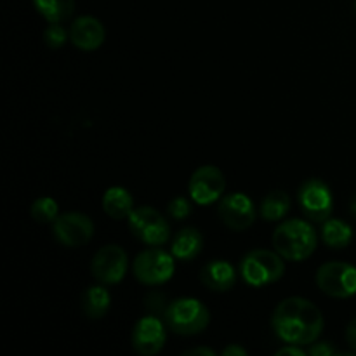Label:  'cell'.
Masks as SVG:
<instances>
[{
    "label": "cell",
    "mask_w": 356,
    "mask_h": 356,
    "mask_svg": "<svg viewBox=\"0 0 356 356\" xmlns=\"http://www.w3.org/2000/svg\"><path fill=\"white\" fill-rule=\"evenodd\" d=\"M323 315L316 305L299 296L284 299L271 315V327L285 344L308 346L323 332Z\"/></svg>",
    "instance_id": "cell-1"
},
{
    "label": "cell",
    "mask_w": 356,
    "mask_h": 356,
    "mask_svg": "<svg viewBox=\"0 0 356 356\" xmlns=\"http://www.w3.org/2000/svg\"><path fill=\"white\" fill-rule=\"evenodd\" d=\"M318 245L315 228L305 219H287L280 222L273 233V247L284 259L301 263L306 261Z\"/></svg>",
    "instance_id": "cell-2"
},
{
    "label": "cell",
    "mask_w": 356,
    "mask_h": 356,
    "mask_svg": "<svg viewBox=\"0 0 356 356\" xmlns=\"http://www.w3.org/2000/svg\"><path fill=\"white\" fill-rule=\"evenodd\" d=\"M167 327L179 336H197L211 323V312L202 301L195 298L174 299L163 313Z\"/></svg>",
    "instance_id": "cell-3"
},
{
    "label": "cell",
    "mask_w": 356,
    "mask_h": 356,
    "mask_svg": "<svg viewBox=\"0 0 356 356\" xmlns=\"http://www.w3.org/2000/svg\"><path fill=\"white\" fill-rule=\"evenodd\" d=\"M238 273L242 275L243 282L254 289L266 287L280 280L285 273L284 257L278 252L266 249L250 250L240 261Z\"/></svg>",
    "instance_id": "cell-4"
},
{
    "label": "cell",
    "mask_w": 356,
    "mask_h": 356,
    "mask_svg": "<svg viewBox=\"0 0 356 356\" xmlns=\"http://www.w3.org/2000/svg\"><path fill=\"white\" fill-rule=\"evenodd\" d=\"M174 271H176V257L172 256V252H165L159 247L139 252L132 264L136 280L145 285L165 284L174 277Z\"/></svg>",
    "instance_id": "cell-5"
},
{
    "label": "cell",
    "mask_w": 356,
    "mask_h": 356,
    "mask_svg": "<svg viewBox=\"0 0 356 356\" xmlns=\"http://www.w3.org/2000/svg\"><path fill=\"white\" fill-rule=\"evenodd\" d=\"M127 222L132 235L138 236L146 245H163L170 236V226L167 219L156 209L148 205L136 207L127 218Z\"/></svg>",
    "instance_id": "cell-6"
},
{
    "label": "cell",
    "mask_w": 356,
    "mask_h": 356,
    "mask_svg": "<svg viewBox=\"0 0 356 356\" xmlns=\"http://www.w3.org/2000/svg\"><path fill=\"white\" fill-rule=\"evenodd\" d=\"M316 285L329 298H353L356 294V266L341 261L322 264L316 271Z\"/></svg>",
    "instance_id": "cell-7"
},
{
    "label": "cell",
    "mask_w": 356,
    "mask_h": 356,
    "mask_svg": "<svg viewBox=\"0 0 356 356\" xmlns=\"http://www.w3.org/2000/svg\"><path fill=\"white\" fill-rule=\"evenodd\" d=\"M298 202L309 221L323 222L332 216L334 195L330 188L320 179H308L299 186Z\"/></svg>",
    "instance_id": "cell-8"
},
{
    "label": "cell",
    "mask_w": 356,
    "mask_h": 356,
    "mask_svg": "<svg viewBox=\"0 0 356 356\" xmlns=\"http://www.w3.org/2000/svg\"><path fill=\"white\" fill-rule=\"evenodd\" d=\"M226 190L225 174L216 165H202L191 174L188 191L190 198L197 205H211L214 202L221 200L222 193Z\"/></svg>",
    "instance_id": "cell-9"
},
{
    "label": "cell",
    "mask_w": 356,
    "mask_h": 356,
    "mask_svg": "<svg viewBox=\"0 0 356 356\" xmlns=\"http://www.w3.org/2000/svg\"><path fill=\"white\" fill-rule=\"evenodd\" d=\"M52 233L61 245L76 249V247L86 245L92 238L94 222L89 216L82 212H66V214L58 216V219L52 222Z\"/></svg>",
    "instance_id": "cell-10"
},
{
    "label": "cell",
    "mask_w": 356,
    "mask_h": 356,
    "mask_svg": "<svg viewBox=\"0 0 356 356\" xmlns=\"http://www.w3.org/2000/svg\"><path fill=\"white\" fill-rule=\"evenodd\" d=\"M127 266V252L120 245H104L94 254L90 270L97 282L103 285H115L124 280Z\"/></svg>",
    "instance_id": "cell-11"
},
{
    "label": "cell",
    "mask_w": 356,
    "mask_h": 356,
    "mask_svg": "<svg viewBox=\"0 0 356 356\" xmlns=\"http://www.w3.org/2000/svg\"><path fill=\"white\" fill-rule=\"evenodd\" d=\"M218 214L221 221L233 232H245L256 221V207L252 198L245 193L226 195L219 200Z\"/></svg>",
    "instance_id": "cell-12"
},
{
    "label": "cell",
    "mask_w": 356,
    "mask_h": 356,
    "mask_svg": "<svg viewBox=\"0 0 356 356\" xmlns=\"http://www.w3.org/2000/svg\"><path fill=\"white\" fill-rule=\"evenodd\" d=\"M167 323L159 316L146 315L138 320L132 330V346L143 356H153L163 350L167 341Z\"/></svg>",
    "instance_id": "cell-13"
},
{
    "label": "cell",
    "mask_w": 356,
    "mask_h": 356,
    "mask_svg": "<svg viewBox=\"0 0 356 356\" xmlns=\"http://www.w3.org/2000/svg\"><path fill=\"white\" fill-rule=\"evenodd\" d=\"M106 30L103 23L94 16H80L70 26V40L80 51H96L103 45Z\"/></svg>",
    "instance_id": "cell-14"
},
{
    "label": "cell",
    "mask_w": 356,
    "mask_h": 356,
    "mask_svg": "<svg viewBox=\"0 0 356 356\" xmlns=\"http://www.w3.org/2000/svg\"><path fill=\"white\" fill-rule=\"evenodd\" d=\"M200 282L212 292H228L236 284V270L229 261L212 259L202 268Z\"/></svg>",
    "instance_id": "cell-15"
},
{
    "label": "cell",
    "mask_w": 356,
    "mask_h": 356,
    "mask_svg": "<svg viewBox=\"0 0 356 356\" xmlns=\"http://www.w3.org/2000/svg\"><path fill=\"white\" fill-rule=\"evenodd\" d=\"M103 209L111 219H127L134 211V198L124 186H111L103 195Z\"/></svg>",
    "instance_id": "cell-16"
},
{
    "label": "cell",
    "mask_w": 356,
    "mask_h": 356,
    "mask_svg": "<svg viewBox=\"0 0 356 356\" xmlns=\"http://www.w3.org/2000/svg\"><path fill=\"white\" fill-rule=\"evenodd\" d=\"M204 249V236L197 228H183L170 245V252L177 261H191Z\"/></svg>",
    "instance_id": "cell-17"
},
{
    "label": "cell",
    "mask_w": 356,
    "mask_h": 356,
    "mask_svg": "<svg viewBox=\"0 0 356 356\" xmlns=\"http://www.w3.org/2000/svg\"><path fill=\"white\" fill-rule=\"evenodd\" d=\"M111 306V294L103 285H92L82 296V312L87 318L99 320Z\"/></svg>",
    "instance_id": "cell-18"
},
{
    "label": "cell",
    "mask_w": 356,
    "mask_h": 356,
    "mask_svg": "<svg viewBox=\"0 0 356 356\" xmlns=\"http://www.w3.org/2000/svg\"><path fill=\"white\" fill-rule=\"evenodd\" d=\"M353 240V229L343 219L329 218L322 222V242L330 249H346Z\"/></svg>",
    "instance_id": "cell-19"
},
{
    "label": "cell",
    "mask_w": 356,
    "mask_h": 356,
    "mask_svg": "<svg viewBox=\"0 0 356 356\" xmlns=\"http://www.w3.org/2000/svg\"><path fill=\"white\" fill-rule=\"evenodd\" d=\"M291 197L284 190H273L263 198L259 207V214L264 221H282L291 212Z\"/></svg>",
    "instance_id": "cell-20"
},
{
    "label": "cell",
    "mask_w": 356,
    "mask_h": 356,
    "mask_svg": "<svg viewBox=\"0 0 356 356\" xmlns=\"http://www.w3.org/2000/svg\"><path fill=\"white\" fill-rule=\"evenodd\" d=\"M33 6L49 23H63L75 10V0H33Z\"/></svg>",
    "instance_id": "cell-21"
},
{
    "label": "cell",
    "mask_w": 356,
    "mask_h": 356,
    "mask_svg": "<svg viewBox=\"0 0 356 356\" xmlns=\"http://www.w3.org/2000/svg\"><path fill=\"white\" fill-rule=\"evenodd\" d=\"M31 218L37 222L47 225V222H54L59 216L58 202L51 197H40L31 204L30 207Z\"/></svg>",
    "instance_id": "cell-22"
},
{
    "label": "cell",
    "mask_w": 356,
    "mask_h": 356,
    "mask_svg": "<svg viewBox=\"0 0 356 356\" xmlns=\"http://www.w3.org/2000/svg\"><path fill=\"white\" fill-rule=\"evenodd\" d=\"M44 40L51 49H59L68 40V31L61 23H49L44 31Z\"/></svg>",
    "instance_id": "cell-23"
},
{
    "label": "cell",
    "mask_w": 356,
    "mask_h": 356,
    "mask_svg": "<svg viewBox=\"0 0 356 356\" xmlns=\"http://www.w3.org/2000/svg\"><path fill=\"white\" fill-rule=\"evenodd\" d=\"M167 212L172 219L176 221H181V219H186L188 216L191 214V204L188 198L184 197H177L174 200H170L169 207H167Z\"/></svg>",
    "instance_id": "cell-24"
},
{
    "label": "cell",
    "mask_w": 356,
    "mask_h": 356,
    "mask_svg": "<svg viewBox=\"0 0 356 356\" xmlns=\"http://www.w3.org/2000/svg\"><path fill=\"white\" fill-rule=\"evenodd\" d=\"M308 353L312 356H330V355H336V348L329 343V341H323V343H313L312 348L308 350Z\"/></svg>",
    "instance_id": "cell-25"
},
{
    "label": "cell",
    "mask_w": 356,
    "mask_h": 356,
    "mask_svg": "<svg viewBox=\"0 0 356 356\" xmlns=\"http://www.w3.org/2000/svg\"><path fill=\"white\" fill-rule=\"evenodd\" d=\"M346 341L351 346V350L356 351V318L351 320L346 327Z\"/></svg>",
    "instance_id": "cell-26"
},
{
    "label": "cell",
    "mask_w": 356,
    "mask_h": 356,
    "mask_svg": "<svg viewBox=\"0 0 356 356\" xmlns=\"http://www.w3.org/2000/svg\"><path fill=\"white\" fill-rule=\"evenodd\" d=\"M277 356H284V355H292V356H305L306 351L301 350V346H296V344H287L285 348H282V350H278Z\"/></svg>",
    "instance_id": "cell-27"
},
{
    "label": "cell",
    "mask_w": 356,
    "mask_h": 356,
    "mask_svg": "<svg viewBox=\"0 0 356 356\" xmlns=\"http://www.w3.org/2000/svg\"><path fill=\"white\" fill-rule=\"evenodd\" d=\"M222 355L225 356H245L247 350H243L242 346H236V344H229L228 348L222 350Z\"/></svg>",
    "instance_id": "cell-28"
},
{
    "label": "cell",
    "mask_w": 356,
    "mask_h": 356,
    "mask_svg": "<svg viewBox=\"0 0 356 356\" xmlns=\"http://www.w3.org/2000/svg\"><path fill=\"white\" fill-rule=\"evenodd\" d=\"M183 355H204V356H216V351L211 348H193V350H186Z\"/></svg>",
    "instance_id": "cell-29"
},
{
    "label": "cell",
    "mask_w": 356,
    "mask_h": 356,
    "mask_svg": "<svg viewBox=\"0 0 356 356\" xmlns=\"http://www.w3.org/2000/svg\"><path fill=\"white\" fill-rule=\"evenodd\" d=\"M350 212L355 216V219H356V193L353 195V198H351V202H350Z\"/></svg>",
    "instance_id": "cell-30"
},
{
    "label": "cell",
    "mask_w": 356,
    "mask_h": 356,
    "mask_svg": "<svg viewBox=\"0 0 356 356\" xmlns=\"http://www.w3.org/2000/svg\"><path fill=\"white\" fill-rule=\"evenodd\" d=\"M355 13H356V0H355Z\"/></svg>",
    "instance_id": "cell-31"
}]
</instances>
